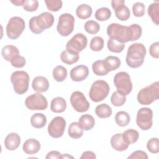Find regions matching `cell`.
Instances as JSON below:
<instances>
[{
  "instance_id": "obj_1",
  "label": "cell",
  "mask_w": 159,
  "mask_h": 159,
  "mask_svg": "<svg viewBox=\"0 0 159 159\" xmlns=\"http://www.w3.org/2000/svg\"><path fill=\"white\" fill-rule=\"evenodd\" d=\"M146 55V48L142 43H134L130 45L127 50L125 61L127 65L132 68L141 66Z\"/></svg>"
},
{
  "instance_id": "obj_2",
  "label": "cell",
  "mask_w": 159,
  "mask_h": 159,
  "mask_svg": "<svg viewBox=\"0 0 159 159\" xmlns=\"http://www.w3.org/2000/svg\"><path fill=\"white\" fill-rule=\"evenodd\" d=\"M54 22V17L49 12H44L37 16L32 17L29 22L30 31L35 34H40L44 30L50 28Z\"/></svg>"
},
{
  "instance_id": "obj_3",
  "label": "cell",
  "mask_w": 159,
  "mask_h": 159,
  "mask_svg": "<svg viewBox=\"0 0 159 159\" xmlns=\"http://www.w3.org/2000/svg\"><path fill=\"white\" fill-rule=\"evenodd\" d=\"M107 34L110 39H115L121 43L131 41V31L129 26L117 23H112L107 26Z\"/></svg>"
},
{
  "instance_id": "obj_4",
  "label": "cell",
  "mask_w": 159,
  "mask_h": 159,
  "mask_svg": "<svg viewBox=\"0 0 159 159\" xmlns=\"http://www.w3.org/2000/svg\"><path fill=\"white\" fill-rule=\"evenodd\" d=\"M159 98V82L155 81L141 89L137 94V101L142 105H149Z\"/></svg>"
},
{
  "instance_id": "obj_5",
  "label": "cell",
  "mask_w": 159,
  "mask_h": 159,
  "mask_svg": "<svg viewBox=\"0 0 159 159\" xmlns=\"http://www.w3.org/2000/svg\"><path fill=\"white\" fill-rule=\"evenodd\" d=\"M29 75L24 71H16L11 76V81L14 90L17 94L25 93L29 88Z\"/></svg>"
},
{
  "instance_id": "obj_6",
  "label": "cell",
  "mask_w": 159,
  "mask_h": 159,
  "mask_svg": "<svg viewBox=\"0 0 159 159\" xmlns=\"http://www.w3.org/2000/svg\"><path fill=\"white\" fill-rule=\"evenodd\" d=\"M109 91V86L106 81L97 80L92 84L89 91V96L91 101L98 102L106 98Z\"/></svg>"
},
{
  "instance_id": "obj_7",
  "label": "cell",
  "mask_w": 159,
  "mask_h": 159,
  "mask_svg": "<svg viewBox=\"0 0 159 159\" xmlns=\"http://www.w3.org/2000/svg\"><path fill=\"white\" fill-rule=\"evenodd\" d=\"M25 27V21L22 18L18 16L12 17L6 25V35L9 39L16 40L20 36Z\"/></svg>"
},
{
  "instance_id": "obj_8",
  "label": "cell",
  "mask_w": 159,
  "mask_h": 159,
  "mask_svg": "<svg viewBox=\"0 0 159 159\" xmlns=\"http://www.w3.org/2000/svg\"><path fill=\"white\" fill-rule=\"evenodd\" d=\"M114 83L117 91L127 96L132 90V83L130 75L125 71H120L116 73L114 78Z\"/></svg>"
},
{
  "instance_id": "obj_9",
  "label": "cell",
  "mask_w": 159,
  "mask_h": 159,
  "mask_svg": "<svg viewBox=\"0 0 159 159\" xmlns=\"http://www.w3.org/2000/svg\"><path fill=\"white\" fill-rule=\"evenodd\" d=\"M74 26L75 18L71 14L63 13L58 17L57 30L61 36L68 37L70 35L74 30Z\"/></svg>"
},
{
  "instance_id": "obj_10",
  "label": "cell",
  "mask_w": 159,
  "mask_h": 159,
  "mask_svg": "<svg viewBox=\"0 0 159 159\" xmlns=\"http://www.w3.org/2000/svg\"><path fill=\"white\" fill-rule=\"evenodd\" d=\"M25 105L27 108L32 111H43L47 108L48 102L46 98L40 93H36L26 98Z\"/></svg>"
},
{
  "instance_id": "obj_11",
  "label": "cell",
  "mask_w": 159,
  "mask_h": 159,
  "mask_svg": "<svg viewBox=\"0 0 159 159\" xmlns=\"http://www.w3.org/2000/svg\"><path fill=\"white\" fill-rule=\"evenodd\" d=\"M153 111L148 107H142L137 113L136 123L143 130H149L153 124Z\"/></svg>"
},
{
  "instance_id": "obj_12",
  "label": "cell",
  "mask_w": 159,
  "mask_h": 159,
  "mask_svg": "<svg viewBox=\"0 0 159 159\" xmlns=\"http://www.w3.org/2000/svg\"><path fill=\"white\" fill-rule=\"evenodd\" d=\"M66 123L65 119L61 116L54 117L48 125V132L53 138L61 137L65 132Z\"/></svg>"
},
{
  "instance_id": "obj_13",
  "label": "cell",
  "mask_w": 159,
  "mask_h": 159,
  "mask_svg": "<svg viewBox=\"0 0 159 159\" xmlns=\"http://www.w3.org/2000/svg\"><path fill=\"white\" fill-rule=\"evenodd\" d=\"M70 102L73 108L78 112H84L89 108V103L85 96L79 91H74L71 94Z\"/></svg>"
},
{
  "instance_id": "obj_14",
  "label": "cell",
  "mask_w": 159,
  "mask_h": 159,
  "mask_svg": "<svg viewBox=\"0 0 159 159\" xmlns=\"http://www.w3.org/2000/svg\"><path fill=\"white\" fill-rule=\"evenodd\" d=\"M88 39L82 33H78L73 36L66 44V50H70L77 53L83 50L87 46Z\"/></svg>"
},
{
  "instance_id": "obj_15",
  "label": "cell",
  "mask_w": 159,
  "mask_h": 159,
  "mask_svg": "<svg viewBox=\"0 0 159 159\" xmlns=\"http://www.w3.org/2000/svg\"><path fill=\"white\" fill-rule=\"evenodd\" d=\"M70 78L73 81L80 82L84 80L89 75V69L84 65H78L70 71Z\"/></svg>"
},
{
  "instance_id": "obj_16",
  "label": "cell",
  "mask_w": 159,
  "mask_h": 159,
  "mask_svg": "<svg viewBox=\"0 0 159 159\" xmlns=\"http://www.w3.org/2000/svg\"><path fill=\"white\" fill-rule=\"evenodd\" d=\"M32 87L34 91L38 93L45 92L49 88L48 80L43 76H36L32 80Z\"/></svg>"
},
{
  "instance_id": "obj_17",
  "label": "cell",
  "mask_w": 159,
  "mask_h": 159,
  "mask_svg": "<svg viewBox=\"0 0 159 159\" xmlns=\"http://www.w3.org/2000/svg\"><path fill=\"white\" fill-rule=\"evenodd\" d=\"M20 143V137L17 133L11 132L5 138L4 146L8 150H15Z\"/></svg>"
},
{
  "instance_id": "obj_18",
  "label": "cell",
  "mask_w": 159,
  "mask_h": 159,
  "mask_svg": "<svg viewBox=\"0 0 159 159\" xmlns=\"http://www.w3.org/2000/svg\"><path fill=\"white\" fill-rule=\"evenodd\" d=\"M40 143L37 139H29L24 143L22 150L26 154L34 155L40 150Z\"/></svg>"
},
{
  "instance_id": "obj_19",
  "label": "cell",
  "mask_w": 159,
  "mask_h": 159,
  "mask_svg": "<svg viewBox=\"0 0 159 159\" xmlns=\"http://www.w3.org/2000/svg\"><path fill=\"white\" fill-rule=\"evenodd\" d=\"M80 58L79 53L70 50H65L61 52L60 54V59L62 62L65 64L71 65L76 63Z\"/></svg>"
},
{
  "instance_id": "obj_20",
  "label": "cell",
  "mask_w": 159,
  "mask_h": 159,
  "mask_svg": "<svg viewBox=\"0 0 159 159\" xmlns=\"http://www.w3.org/2000/svg\"><path fill=\"white\" fill-rule=\"evenodd\" d=\"M111 145L112 147L119 152H122L127 149L129 145H127L123 140L122 134H116L112 136L111 139Z\"/></svg>"
},
{
  "instance_id": "obj_21",
  "label": "cell",
  "mask_w": 159,
  "mask_h": 159,
  "mask_svg": "<svg viewBox=\"0 0 159 159\" xmlns=\"http://www.w3.org/2000/svg\"><path fill=\"white\" fill-rule=\"evenodd\" d=\"M66 108V102L61 97L53 98L50 103V109L55 113H61L65 111Z\"/></svg>"
},
{
  "instance_id": "obj_22",
  "label": "cell",
  "mask_w": 159,
  "mask_h": 159,
  "mask_svg": "<svg viewBox=\"0 0 159 159\" xmlns=\"http://www.w3.org/2000/svg\"><path fill=\"white\" fill-rule=\"evenodd\" d=\"M1 55L5 60L10 62L12 58L17 55H19V51L16 46L7 45L3 47L2 48Z\"/></svg>"
},
{
  "instance_id": "obj_23",
  "label": "cell",
  "mask_w": 159,
  "mask_h": 159,
  "mask_svg": "<svg viewBox=\"0 0 159 159\" xmlns=\"http://www.w3.org/2000/svg\"><path fill=\"white\" fill-rule=\"evenodd\" d=\"M103 62L106 70L109 72L117 70L120 66L121 61L119 58L115 56H108L104 60Z\"/></svg>"
},
{
  "instance_id": "obj_24",
  "label": "cell",
  "mask_w": 159,
  "mask_h": 159,
  "mask_svg": "<svg viewBox=\"0 0 159 159\" xmlns=\"http://www.w3.org/2000/svg\"><path fill=\"white\" fill-rule=\"evenodd\" d=\"M68 133L71 138L77 139L83 136V129L79 122H73L70 124L68 127Z\"/></svg>"
},
{
  "instance_id": "obj_25",
  "label": "cell",
  "mask_w": 159,
  "mask_h": 159,
  "mask_svg": "<svg viewBox=\"0 0 159 159\" xmlns=\"http://www.w3.org/2000/svg\"><path fill=\"white\" fill-rule=\"evenodd\" d=\"M78 122L83 130H89L94 127L95 124V120L91 115L84 114L79 118Z\"/></svg>"
},
{
  "instance_id": "obj_26",
  "label": "cell",
  "mask_w": 159,
  "mask_h": 159,
  "mask_svg": "<svg viewBox=\"0 0 159 159\" xmlns=\"http://www.w3.org/2000/svg\"><path fill=\"white\" fill-rule=\"evenodd\" d=\"M122 136L124 141L129 145L132 143H135L138 140L139 134L136 130L130 129L124 131L122 134Z\"/></svg>"
},
{
  "instance_id": "obj_27",
  "label": "cell",
  "mask_w": 159,
  "mask_h": 159,
  "mask_svg": "<svg viewBox=\"0 0 159 159\" xmlns=\"http://www.w3.org/2000/svg\"><path fill=\"white\" fill-rule=\"evenodd\" d=\"M92 12L91 7L86 4H82L78 6L76 9V14L81 19H88L91 16Z\"/></svg>"
},
{
  "instance_id": "obj_28",
  "label": "cell",
  "mask_w": 159,
  "mask_h": 159,
  "mask_svg": "<svg viewBox=\"0 0 159 159\" xmlns=\"http://www.w3.org/2000/svg\"><path fill=\"white\" fill-rule=\"evenodd\" d=\"M47 123V117L42 113H35L30 118V124L36 129L43 127Z\"/></svg>"
},
{
  "instance_id": "obj_29",
  "label": "cell",
  "mask_w": 159,
  "mask_h": 159,
  "mask_svg": "<svg viewBox=\"0 0 159 159\" xmlns=\"http://www.w3.org/2000/svg\"><path fill=\"white\" fill-rule=\"evenodd\" d=\"M112 112V111L111 107L105 103L99 104L95 108V113L96 116L101 119H105L110 117Z\"/></svg>"
},
{
  "instance_id": "obj_30",
  "label": "cell",
  "mask_w": 159,
  "mask_h": 159,
  "mask_svg": "<svg viewBox=\"0 0 159 159\" xmlns=\"http://www.w3.org/2000/svg\"><path fill=\"white\" fill-rule=\"evenodd\" d=\"M148 14L152 22L157 25L159 24V2H155L149 5L148 7Z\"/></svg>"
},
{
  "instance_id": "obj_31",
  "label": "cell",
  "mask_w": 159,
  "mask_h": 159,
  "mask_svg": "<svg viewBox=\"0 0 159 159\" xmlns=\"http://www.w3.org/2000/svg\"><path fill=\"white\" fill-rule=\"evenodd\" d=\"M115 121L119 126L125 127L130 122V116L127 112L120 111L116 113L115 116Z\"/></svg>"
},
{
  "instance_id": "obj_32",
  "label": "cell",
  "mask_w": 159,
  "mask_h": 159,
  "mask_svg": "<svg viewBox=\"0 0 159 159\" xmlns=\"http://www.w3.org/2000/svg\"><path fill=\"white\" fill-rule=\"evenodd\" d=\"M53 77L57 82H62L67 77V70L61 65L57 66L53 70Z\"/></svg>"
},
{
  "instance_id": "obj_33",
  "label": "cell",
  "mask_w": 159,
  "mask_h": 159,
  "mask_svg": "<svg viewBox=\"0 0 159 159\" xmlns=\"http://www.w3.org/2000/svg\"><path fill=\"white\" fill-rule=\"evenodd\" d=\"M107 48L109 51L114 53H120L125 48V43H121L115 39H109L107 43Z\"/></svg>"
},
{
  "instance_id": "obj_34",
  "label": "cell",
  "mask_w": 159,
  "mask_h": 159,
  "mask_svg": "<svg viewBox=\"0 0 159 159\" xmlns=\"http://www.w3.org/2000/svg\"><path fill=\"white\" fill-rule=\"evenodd\" d=\"M92 70L93 73L97 76H104L109 73L104 66L103 60H97L93 63Z\"/></svg>"
},
{
  "instance_id": "obj_35",
  "label": "cell",
  "mask_w": 159,
  "mask_h": 159,
  "mask_svg": "<svg viewBox=\"0 0 159 159\" xmlns=\"http://www.w3.org/2000/svg\"><path fill=\"white\" fill-rule=\"evenodd\" d=\"M111 101L112 104L114 106H122L126 101V96L116 91L112 93L111 97Z\"/></svg>"
},
{
  "instance_id": "obj_36",
  "label": "cell",
  "mask_w": 159,
  "mask_h": 159,
  "mask_svg": "<svg viewBox=\"0 0 159 159\" xmlns=\"http://www.w3.org/2000/svg\"><path fill=\"white\" fill-rule=\"evenodd\" d=\"M94 16L98 20L105 21L111 17V11L109 8L102 7L96 10Z\"/></svg>"
},
{
  "instance_id": "obj_37",
  "label": "cell",
  "mask_w": 159,
  "mask_h": 159,
  "mask_svg": "<svg viewBox=\"0 0 159 159\" xmlns=\"http://www.w3.org/2000/svg\"><path fill=\"white\" fill-rule=\"evenodd\" d=\"M114 11L116 17L122 21L127 20L130 16V11L128 7L125 5L118 8Z\"/></svg>"
},
{
  "instance_id": "obj_38",
  "label": "cell",
  "mask_w": 159,
  "mask_h": 159,
  "mask_svg": "<svg viewBox=\"0 0 159 159\" xmlns=\"http://www.w3.org/2000/svg\"><path fill=\"white\" fill-rule=\"evenodd\" d=\"M104 39L99 36H95L92 38L90 42V48L94 52L101 51L104 47Z\"/></svg>"
},
{
  "instance_id": "obj_39",
  "label": "cell",
  "mask_w": 159,
  "mask_h": 159,
  "mask_svg": "<svg viewBox=\"0 0 159 159\" xmlns=\"http://www.w3.org/2000/svg\"><path fill=\"white\" fill-rule=\"evenodd\" d=\"M84 28L87 33L89 34H96L99 31L100 25L97 22L90 20L86 22L84 25Z\"/></svg>"
},
{
  "instance_id": "obj_40",
  "label": "cell",
  "mask_w": 159,
  "mask_h": 159,
  "mask_svg": "<svg viewBox=\"0 0 159 159\" xmlns=\"http://www.w3.org/2000/svg\"><path fill=\"white\" fill-rule=\"evenodd\" d=\"M45 3L47 9L52 12H57L62 7V1L61 0H45Z\"/></svg>"
},
{
  "instance_id": "obj_41",
  "label": "cell",
  "mask_w": 159,
  "mask_h": 159,
  "mask_svg": "<svg viewBox=\"0 0 159 159\" xmlns=\"http://www.w3.org/2000/svg\"><path fill=\"white\" fill-rule=\"evenodd\" d=\"M131 31V41H135L139 39L142 34V29L140 25L133 24L129 26Z\"/></svg>"
},
{
  "instance_id": "obj_42",
  "label": "cell",
  "mask_w": 159,
  "mask_h": 159,
  "mask_svg": "<svg viewBox=\"0 0 159 159\" xmlns=\"http://www.w3.org/2000/svg\"><path fill=\"white\" fill-rule=\"evenodd\" d=\"M132 12L134 16L137 17H142L145 13V7L143 3L137 2L132 6Z\"/></svg>"
},
{
  "instance_id": "obj_43",
  "label": "cell",
  "mask_w": 159,
  "mask_h": 159,
  "mask_svg": "<svg viewBox=\"0 0 159 159\" xmlns=\"http://www.w3.org/2000/svg\"><path fill=\"white\" fill-rule=\"evenodd\" d=\"M148 150L152 153H158L159 152V140L158 138H152L147 143Z\"/></svg>"
},
{
  "instance_id": "obj_44",
  "label": "cell",
  "mask_w": 159,
  "mask_h": 159,
  "mask_svg": "<svg viewBox=\"0 0 159 159\" xmlns=\"http://www.w3.org/2000/svg\"><path fill=\"white\" fill-rule=\"evenodd\" d=\"M22 6L25 11L34 12L39 7V1L37 0H24Z\"/></svg>"
},
{
  "instance_id": "obj_45",
  "label": "cell",
  "mask_w": 159,
  "mask_h": 159,
  "mask_svg": "<svg viewBox=\"0 0 159 159\" xmlns=\"http://www.w3.org/2000/svg\"><path fill=\"white\" fill-rule=\"evenodd\" d=\"M10 62L12 66L20 68L25 66L26 63V60L24 57L20 56V55H17L15 56L14 58H12Z\"/></svg>"
},
{
  "instance_id": "obj_46",
  "label": "cell",
  "mask_w": 159,
  "mask_h": 159,
  "mask_svg": "<svg viewBox=\"0 0 159 159\" xmlns=\"http://www.w3.org/2000/svg\"><path fill=\"white\" fill-rule=\"evenodd\" d=\"M149 52L150 55L155 58H159V42H155L153 43L149 48Z\"/></svg>"
},
{
  "instance_id": "obj_47",
  "label": "cell",
  "mask_w": 159,
  "mask_h": 159,
  "mask_svg": "<svg viewBox=\"0 0 159 159\" xmlns=\"http://www.w3.org/2000/svg\"><path fill=\"white\" fill-rule=\"evenodd\" d=\"M148 155L143 150H136L131 153L130 156L127 157L128 159L129 158H142V159H147Z\"/></svg>"
},
{
  "instance_id": "obj_48",
  "label": "cell",
  "mask_w": 159,
  "mask_h": 159,
  "mask_svg": "<svg viewBox=\"0 0 159 159\" xmlns=\"http://www.w3.org/2000/svg\"><path fill=\"white\" fill-rule=\"evenodd\" d=\"M124 5H125V1H124V0H112V1H111V6H112V9L114 11Z\"/></svg>"
},
{
  "instance_id": "obj_49",
  "label": "cell",
  "mask_w": 159,
  "mask_h": 159,
  "mask_svg": "<svg viewBox=\"0 0 159 159\" xmlns=\"http://www.w3.org/2000/svg\"><path fill=\"white\" fill-rule=\"evenodd\" d=\"M61 154L59 152L56 150H53V151H50L47 153V156L45 157V158L46 159H50V158L59 159V158H61Z\"/></svg>"
},
{
  "instance_id": "obj_50",
  "label": "cell",
  "mask_w": 159,
  "mask_h": 159,
  "mask_svg": "<svg viewBox=\"0 0 159 159\" xmlns=\"http://www.w3.org/2000/svg\"><path fill=\"white\" fill-rule=\"evenodd\" d=\"M80 158H86V159H96V154L92 152V151H86L84 152L81 156L80 157Z\"/></svg>"
},
{
  "instance_id": "obj_51",
  "label": "cell",
  "mask_w": 159,
  "mask_h": 159,
  "mask_svg": "<svg viewBox=\"0 0 159 159\" xmlns=\"http://www.w3.org/2000/svg\"><path fill=\"white\" fill-rule=\"evenodd\" d=\"M11 2L16 6H23L24 0H15V1H11Z\"/></svg>"
},
{
  "instance_id": "obj_52",
  "label": "cell",
  "mask_w": 159,
  "mask_h": 159,
  "mask_svg": "<svg viewBox=\"0 0 159 159\" xmlns=\"http://www.w3.org/2000/svg\"><path fill=\"white\" fill-rule=\"evenodd\" d=\"M61 158H74V157L68 153H65V154H61Z\"/></svg>"
}]
</instances>
